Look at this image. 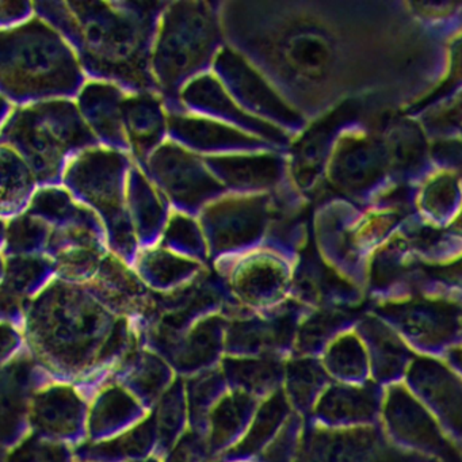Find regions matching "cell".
<instances>
[{
  "label": "cell",
  "mask_w": 462,
  "mask_h": 462,
  "mask_svg": "<svg viewBox=\"0 0 462 462\" xmlns=\"http://www.w3.org/2000/svg\"><path fill=\"white\" fill-rule=\"evenodd\" d=\"M29 174L7 151H0V205L14 204L25 196Z\"/></svg>",
  "instance_id": "obj_1"
},
{
  "label": "cell",
  "mask_w": 462,
  "mask_h": 462,
  "mask_svg": "<svg viewBox=\"0 0 462 462\" xmlns=\"http://www.w3.org/2000/svg\"><path fill=\"white\" fill-rule=\"evenodd\" d=\"M5 109V102L0 99V115H2V112H4Z\"/></svg>",
  "instance_id": "obj_2"
}]
</instances>
